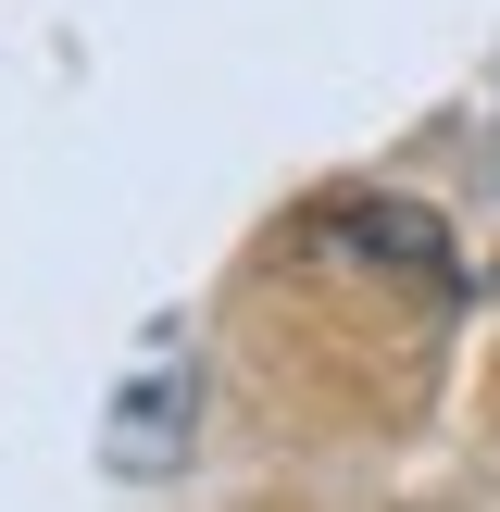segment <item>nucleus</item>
I'll return each mask as SVG.
<instances>
[{"label": "nucleus", "instance_id": "2", "mask_svg": "<svg viewBox=\"0 0 500 512\" xmlns=\"http://www.w3.org/2000/svg\"><path fill=\"white\" fill-rule=\"evenodd\" d=\"M188 363H163V375H138V388L113 400V463L125 475H150V463H175V450H188Z\"/></svg>", "mask_w": 500, "mask_h": 512}, {"label": "nucleus", "instance_id": "1", "mask_svg": "<svg viewBox=\"0 0 500 512\" xmlns=\"http://www.w3.org/2000/svg\"><path fill=\"white\" fill-rule=\"evenodd\" d=\"M313 238H338V250H363V263L413 275V288H450V300H463V250H450V225H438V213H413V200H388V188L325 200V213H313Z\"/></svg>", "mask_w": 500, "mask_h": 512}]
</instances>
